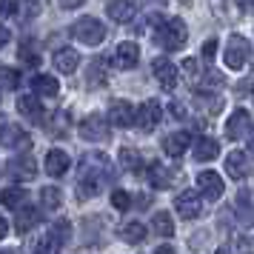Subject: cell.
I'll return each mask as SVG.
<instances>
[{"mask_svg":"<svg viewBox=\"0 0 254 254\" xmlns=\"http://www.w3.org/2000/svg\"><path fill=\"white\" fill-rule=\"evenodd\" d=\"M103 177H109V160L106 154H86L80 174V197H94L100 191Z\"/></svg>","mask_w":254,"mask_h":254,"instance_id":"1","label":"cell"},{"mask_svg":"<svg viewBox=\"0 0 254 254\" xmlns=\"http://www.w3.org/2000/svg\"><path fill=\"white\" fill-rule=\"evenodd\" d=\"M186 37H189V29H186V23L180 20V17H166V20L157 26V32H154V40H157L166 52L183 49Z\"/></svg>","mask_w":254,"mask_h":254,"instance_id":"2","label":"cell"},{"mask_svg":"<svg viewBox=\"0 0 254 254\" xmlns=\"http://www.w3.org/2000/svg\"><path fill=\"white\" fill-rule=\"evenodd\" d=\"M71 37L77 43H83V46H97V43H103V37H106V26L97 17H80L77 23L71 26Z\"/></svg>","mask_w":254,"mask_h":254,"instance_id":"3","label":"cell"},{"mask_svg":"<svg viewBox=\"0 0 254 254\" xmlns=\"http://www.w3.org/2000/svg\"><path fill=\"white\" fill-rule=\"evenodd\" d=\"M249 58H252V46H249V40L243 35H231L229 43H226V55H223V60H226V66H229L231 71H240L246 63H249Z\"/></svg>","mask_w":254,"mask_h":254,"instance_id":"4","label":"cell"},{"mask_svg":"<svg viewBox=\"0 0 254 254\" xmlns=\"http://www.w3.org/2000/svg\"><path fill=\"white\" fill-rule=\"evenodd\" d=\"M160 120H163V106L157 103V100H146V103L134 112V126H137L140 131H154Z\"/></svg>","mask_w":254,"mask_h":254,"instance_id":"5","label":"cell"},{"mask_svg":"<svg viewBox=\"0 0 254 254\" xmlns=\"http://www.w3.org/2000/svg\"><path fill=\"white\" fill-rule=\"evenodd\" d=\"M252 134V115L246 109H234L231 117L226 120V137L229 140H243Z\"/></svg>","mask_w":254,"mask_h":254,"instance_id":"6","label":"cell"},{"mask_svg":"<svg viewBox=\"0 0 254 254\" xmlns=\"http://www.w3.org/2000/svg\"><path fill=\"white\" fill-rule=\"evenodd\" d=\"M80 137L89 140V143H100V140L109 137V120L100 115H89L80 123Z\"/></svg>","mask_w":254,"mask_h":254,"instance_id":"7","label":"cell"},{"mask_svg":"<svg viewBox=\"0 0 254 254\" xmlns=\"http://www.w3.org/2000/svg\"><path fill=\"white\" fill-rule=\"evenodd\" d=\"M174 208L183 220H197L200 211H203V203H200V194L197 191H180L174 197Z\"/></svg>","mask_w":254,"mask_h":254,"instance_id":"8","label":"cell"},{"mask_svg":"<svg viewBox=\"0 0 254 254\" xmlns=\"http://www.w3.org/2000/svg\"><path fill=\"white\" fill-rule=\"evenodd\" d=\"M134 106L128 103V100H112L109 106V123L112 126H120V128H128L134 126Z\"/></svg>","mask_w":254,"mask_h":254,"instance_id":"9","label":"cell"},{"mask_svg":"<svg viewBox=\"0 0 254 254\" xmlns=\"http://www.w3.org/2000/svg\"><path fill=\"white\" fill-rule=\"evenodd\" d=\"M17 112H20L26 120L37 123V126H43V123H46V112H43V103L37 100L35 94H20V97H17Z\"/></svg>","mask_w":254,"mask_h":254,"instance_id":"10","label":"cell"},{"mask_svg":"<svg viewBox=\"0 0 254 254\" xmlns=\"http://www.w3.org/2000/svg\"><path fill=\"white\" fill-rule=\"evenodd\" d=\"M29 143H32V137H29L20 126H14V123H3V126H0V146H9V149H29Z\"/></svg>","mask_w":254,"mask_h":254,"instance_id":"11","label":"cell"},{"mask_svg":"<svg viewBox=\"0 0 254 254\" xmlns=\"http://www.w3.org/2000/svg\"><path fill=\"white\" fill-rule=\"evenodd\" d=\"M197 186H200V194L208 197V200H220L223 197V177L217 172H200L197 174Z\"/></svg>","mask_w":254,"mask_h":254,"instance_id":"12","label":"cell"},{"mask_svg":"<svg viewBox=\"0 0 254 254\" xmlns=\"http://www.w3.org/2000/svg\"><path fill=\"white\" fill-rule=\"evenodd\" d=\"M226 172H229L231 180H246L252 174V160L246 151H231L226 157Z\"/></svg>","mask_w":254,"mask_h":254,"instance_id":"13","label":"cell"},{"mask_svg":"<svg viewBox=\"0 0 254 254\" xmlns=\"http://www.w3.org/2000/svg\"><path fill=\"white\" fill-rule=\"evenodd\" d=\"M106 14H109L115 23H128V20L137 14V3H134V0H109V3H106Z\"/></svg>","mask_w":254,"mask_h":254,"instance_id":"14","label":"cell"},{"mask_svg":"<svg viewBox=\"0 0 254 254\" xmlns=\"http://www.w3.org/2000/svg\"><path fill=\"white\" fill-rule=\"evenodd\" d=\"M151 71H154V77H157V83H160L163 89H174L177 86V66H174L172 60L157 58L151 63Z\"/></svg>","mask_w":254,"mask_h":254,"instance_id":"15","label":"cell"},{"mask_svg":"<svg viewBox=\"0 0 254 254\" xmlns=\"http://www.w3.org/2000/svg\"><path fill=\"white\" fill-rule=\"evenodd\" d=\"M9 174H12L14 180H35L37 177L35 157H29V154H23V157H12V160H9Z\"/></svg>","mask_w":254,"mask_h":254,"instance_id":"16","label":"cell"},{"mask_svg":"<svg viewBox=\"0 0 254 254\" xmlns=\"http://www.w3.org/2000/svg\"><path fill=\"white\" fill-rule=\"evenodd\" d=\"M137 60H140V46L137 43L126 40V43H120V46L115 49V66L117 69H134Z\"/></svg>","mask_w":254,"mask_h":254,"instance_id":"17","label":"cell"},{"mask_svg":"<svg viewBox=\"0 0 254 254\" xmlns=\"http://www.w3.org/2000/svg\"><path fill=\"white\" fill-rule=\"evenodd\" d=\"M46 174H52V177H63V174L69 172V166H71V160H69V154L63 149H52L46 154Z\"/></svg>","mask_w":254,"mask_h":254,"instance_id":"18","label":"cell"},{"mask_svg":"<svg viewBox=\"0 0 254 254\" xmlns=\"http://www.w3.org/2000/svg\"><path fill=\"white\" fill-rule=\"evenodd\" d=\"M52 60H55V69H58L60 74H74V69L80 66V55H77L74 49H58Z\"/></svg>","mask_w":254,"mask_h":254,"instance_id":"19","label":"cell"},{"mask_svg":"<svg viewBox=\"0 0 254 254\" xmlns=\"http://www.w3.org/2000/svg\"><path fill=\"white\" fill-rule=\"evenodd\" d=\"M40 208H35V206H20L17 208V217H14V229L20 231V234H26V231H32L40 223Z\"/></svg>","mask_w":254,"mask_h":254,"instance_id":"20","label":"cell"},{"mask_svg":"<svg viewBox=\"0 0 254 254\" xmlns=\"http://www.w3.org/2000/svg\"><path fill=\"white\" fill-rule=\"evenodd\" d=\"M189 143H191L189 131H174V134H169V137L163 140V151L169 157H183L186 149H189Z\"/></svg>","mask_w":254,"mask_h":254,"instance_id":"21","label":"cell"},{"mask_svg":"<svg viewBox=\"0 0 254 254\" xmlns=\"http://www.w3.org/2000/svg\"><path fill=\"white\" fill-rule=\"evenodd\" d=\"M217 154H220V143L214 137H200L194 143V160L208 163V160H214Z\"/></svg>","mask_w":254,"mask_h":254,"instance_id":"22","label":"cell"},{"mask_svg":"<svg viewBox=\"0 0 254 254\" xmlns=\"http://www.w3.org/2000/svg\"><path fill=\"white\" fill-rule=\"evenodd\" d=\"M32 89L35 94H43V97H55L60 92V83L52 77V74H37L35 80H32Z\"/></svg>","mask_w":254,"mask_h":254,"instance_id":"23","label":"cell"},{"mask_svg":"<svg viewBox=\"0 0 254 254\" xmlns=\"http://www.w3.org/2000/svg\"><path fill=\"white\" fill-rule=\"evenodd\" d=\"M149 177H151V186H154V189H169L172 180H174V174L169 172L163 163H151L149 166Z\"/></svg>","mask_w":254,"mask_h":254,"instance_id":"24","label":"cell"},{"mask_svg":"<svg viewBox=\"0 0 254 254\" xmlns=\"http://www.w3.org/2000/svg\"><path fill=\"white\" fill-rule=\"evenodd\" d=\"M151 229H154V234H160V237H174V220L166 211H154Z\"/></svg>","mask_w":254,"mask_h":254,"instance_id":"25","label":"cell"},{"mask_svg":"<svg viewBox=\"0 0 254 254\" xmlns=\"http://www.w3.org/2000/svg\"><path fill=\"white\" fill-rule=\"evenodd\" d=\"M40 203H43V211H58L60 203H63V194H60L58 186H46V189H40Z\"/></svg>","mask_w":254,"mask_h":254,"instance_id":"26","label":"cell"},{"mask_svg":"<svg viewBox=\"0 0 254 254\" xmlns=\"http://www.w3.org/2000/svg\"><path fill=\"white\" fill-rule=\"evenodd\" d=\"M0 203L6 208H20L26 203V189L20 186H12V189H3V194H0Z\"/></svg>","mask_w":254,"mask_h":254,"instance_id":"27","label":"cell"},{"mask_svg":"<svg viewBox=\"0 0 254 254\" xmlns=\"http://www.w3.org/2000/svg\"><path fill=\"white\" fill-rule=\"evenodd\" d=\"M120 166H123L126 172L140 174V172H143V157H140V151H134V149H120Z\"/></svg>","mask_w":254,"mask_h":254,"instance_id":"28","label":"cell"},{"mask_svg":"<svg viewBox=\"0 0 254 254\" xmlns=\"http://www.w3.org/2000/svg\"><path fill=\"white\" fill-rule=\"evenodd\" d=\"M17 58H20V63H26V66H37V63H40V52H37L35 40H23L20 49H17Z\"/></svg>","mask_w":254,"mask_h":254,"instance_id":"29","label":"cell"},{"mask_svg":"<svg viewBox=\"0 0 254 254\" xmlns=\"http://www.w3.org/2000/svg\"><path fill=\"white\" fill-rule=\"evenodd\" d=\"M120 234H123V240H126V243H143V240H146V226L134 220V223H126Z\"/></svg>","mask_w":254,"mask_h":254,"instance_id":"30","label":"cell"},{"mask_svg":"<svg viewBox=\"0 0 254 254\" xmlns=\"http://www.w3.org/2000/svg\"><path fill=\"white\" fill-rule=\"evenodd\" d=\"M86 83L89 86H103L106 83V60H94L92 66H89V74H86Z\"/></svg>","mask_w":254,"mask_h":254,"instance_id":"31","label":"cell"},{"mask_svg":"<svg viewBox=\"0 0 254 254\" xmlns=\"http://www.w3.org/2000/svg\"><path fill=\"white\" fill-rule=\"evenodd\" d=\"M20 17H26V20H32V17H37V14L43 12V0H20Z\"/></svg>","mask_w":254,"mask_h":254,"instance_id":"32","label":"cell"},{"mask_svg":"<svg viewBox=\"0 0 254 254\" xmlns=\"http://www.w3.org/2000/svg\"><path fill=\"white\" fill-rule=\"evenodd\" d=\"M17 83H20V74L12 66H0V89H17Z\"/></svg>","mask_w":254,"mask_h":254,"instance_id":"33","label":"cell"},{"mask_svg":"<svg viewBox=\"0 0 254 254\" xmlns=\"http://www.w3.org/2000/svg\"><path fill=\"white\" fill-rule=\"evenodd\" d=\"M60 246H63L60 240H55L52 234H46V237L35 246V254H60Z\"/></svg>","mask_w":254,"mask_h":254,"instance_id":"34","label":"cell"},{"mask_svg":"<svg viewBox=\"0 0 254 254\" xmlns=\"http://www.w3.org/2000/svg\"><path fill=\"white\" fill-rule=\"evenodd\" d=\"M112 206H115L117 211H128V208H131V197H128V191L115 189V191H112Z\"/></svg>","mask_w":254,"mask_h":254,"instance_id":"35","label":"cell"},{"mask_svg":"<svg viewBox=\"0 0 254 254\" xmlns=\"http://www.w3.org/2000/svg\"><path fill=\"white\" fill-rule=\"evenodd\" d=\"M69 231H71L69 220H58V223H55V226H52V231H49V234H52V237H55V240L66 243V237H69Z\"/></svg>","mask_w":254,"mask_h":254,"instance_id":"36","label":"cell"},{"mask_svg":"<svg viewBox=\"0 0 254 254\" xmlns=\"http://www.w3.org/2000/svg\"><path fill=\"white\" fill-rule=\"evenodd\" d=\"M20 9V0H0V17H12Z\"/></svg>","mask_w":254,"mask_h":254,"instance_id":"37","label":"cell"},{"mask_svg":"<svg viewBox=\"0 0 254 254\" xmlns=\"http://www.w3.org/2000/svg\"><path fill=\"white\" fill-rule=\"evenodd\" d=\"M214 55H217V40L211 37V40H206V43H203V58L211 63V60H214Z\"/></svg>","mask_w":254,"mask_h":254,"instance_id":"38","label":"cell"},{"mask_svg":"<svg viewBox=\"0 0 254 254\" xmlns=\"http://www.w3.org/2000/svg\"><path fill=\"white\" fill-rule=\"evenodd\" d=\"M60 3V9H80L83 6V0H58Z\"/></svg>","mask_w":254,"mask_h":254,"instance_id":"39","label":"cell"},{"mask_svg":"<svg viewBox=\"0 0 254 254\" xmlns=\"http://www.w3.org/2000/svg\"><path fill=\"white\" fill-rule=\"evenodd\" d=\"M183 71H186V74H197V60L189 58V60L183 63Z\"/></svg>","mask_w":254,"mask_h":254,"instance_id":"40","label":"cell"},{"mask_svg":"<svg viewBox=\"0 0 254 254\" xmlns=\"http://www.w3.org/2000/svg\"><path fill=\"white\" fill-rule=\"evenodd\" d=\"M9 40H12V35H9V29H6V26H0V49L6 46Z\"/></svg>","mask_w":254,"mask_h":254,"instance_id":"41","label":"cell"},{"mask_svg":"<svg viewBox=\"0 0 254 254\" xmlns=\"http://www.w3.org/2000/svg\"><path fill=\"white\" fill-rule=\"evenodd\" d=\"M9 234V223H6V217H0V240Z\"/></svg>","mask_w":254,"mask_h":254,"instance_id":"42","label":"cell"},{"mask_svg":"<svg viewBox=\"0 0 254 254\" xmlns=\"http://www.w3.org/2000/svg\"><path fill=\"white\" fill-rule=\"evenodd\" d=\"M172 115H174V117H186L183 106H180V103H172Z\"/></svg>","mask_w":254,"mask_h":254,"instance_id":"43","label":"cell"},{"mask_svg":"<svg viewBox=\"0 0 254 254\" xmlns=\"http://www.w3.org/2000/svg\"><path fill=\"white\" fill-rule=\"evenodd\" d=\"M154 254H174V249H172V246H160Z\"/></svg>","mask_w":254,"mask_h":254,"instance_id":"44","label":"cell"},{"mask_svg":"<svg viewBox=\"0 0 254 254\" xmlns=\"http://www.w3.org/2000/svg\"><path fill=\"white\" fill-rule=\"evenodd\" d=\"M214 254H229V249H217V252H214Z\"/></svg>","mask_w":254,"mask_h":254,"instance_id":"45","label":"cell"},{"mask_svg":"<svg viewBox=\"0 0 254 254\" xmlns=\"http://www.w3.org/2000/svg\"><path fill=\"white\" fill-rule=\"evenodd\" d=\"M249 146H252V151H254V134H252V143H249Z\"/></svg>","mask_w":254,"mask_h":254,"instance_id":"46","label":"cell"},{"mask_svg":"<svg viewBox=\"0 0 254 254\" xmlns=\"http://www.w3.org/2000/svg\"><path fill=\"white\" fill-rule=\"evenodd\" d=\"M151 3H166V0H151Z\"/></svg>","mask_w":254,"mask_h":254,"instance_id":"47","label":"cell"},{"mask_svg":"<svg viewBox=\"0 0 254 254\" xmlns=\"http://www.w3.org/2000/svg\"><path fill=\"white\" fill-rule=\"evenodd\" d=\"M0 254H12V252H0Z\"/></svg>","mask_w":254,"mask_h":254,"instance_id":"48","label":"cell"}]
</instances>
